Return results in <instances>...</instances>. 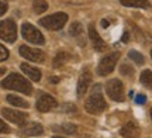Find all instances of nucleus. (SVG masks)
I'll return each instance as SVG.
<instances>
[{
  "mask_svg": "<svg viewBox=\"0 0 152 138\" xmlns=\"http://www.w3.org/2000/svg\"><path fill=\"white\" fill-rule=\"evenodd\" d=\"M85 109L90 114H100L107 109V103H106L103 94H102V86L100 85H96L92 89V93L85 103Z\"/></svg>",
  "mask_w": 152,
  "mask_h": 138,
  "instance_id": "obj_1",
  "label": "nucleus"
},
{
  "mask_svg": "<svg viewBox=\"0 0 152 138\" xmlns=\"http://www.w3.org/2000/svg\"><path fill=\"white\" fill-rule=\"evenodd\" d=\"M1 86L4 89L21 92V93H24V94L33 93V86H31V83L28 82L26 77H23L21 75H18V73H10V75L1 82Z\"/></svg>",
  "mask_w": 152,
  "mask_h": 138,
  "instance_id": "obj_2",
  "label": "nucleus"
},
{
  "mask_svg": "<svg viewBox=\"0 0 152 138\" xmlns=\"http://www.w3.org/2000/svg\"><path fill=\"white\" fill-rule=\"evenodd\" d=\"M68 21V14L66 13H55L51 16H47L39 20V24L48 30H61Z\"/></svg>",
  "mask_w": 152,
  "mask_h": 138,
  "instance_id": "obj_3",
  "label": "nucleus"
},
{
  "mask_svg": "<svg viewBox=\"0 0 152 138\" xmlns=\"http://www.w3.org/2000/svg\"><path fill=\"white\" fill-rule=\"evenodd\" d=\"M0 38L6 42H14L17 39V26L13 20L0 21Z\"/></svg>",
  "mask_w": 152,
  "mask_h": 138,
  "instance_id": "obj_4",
  "label": "nucleus"
},
{
  "mask_svg": "<svg viewBox=\"0 0 152 138\" xmlns=\"http://www.w3.org/2000/svg\"><path fill=\"white\" fill-rule=\"evenodd\" d=\"M118 58H120L118 52H113V54H110V55L104 56L103 59L100 61V64H99L97 73L100 76H107V75H110V73L114 71V66H115V64L118 61Z\"/></svg>",
  "mask_w": 152,
  "mask_h": 138,
  "instance_id": "obj_5",
  "label": "nucleus"
},
{
  "mask_svg": "<svg viewBox=\"0 0 152 138\" xmlns=\"http://www.w3.org/2000/svg\"><path fill=\"white\" fill-rule=\"evenodd\" d=\"M21 34L23 37L27 39L28 42L31 44H44V35L39 33V30L35 28L33 24H28V23H24L21 27Z\"/></svg>",
  "mask_w": 152,
  "mask_h": 138,
  "instance_id": "obj_6",
  "label": "nucleus"
},
{
  "mask_svg": "<svg viewBox=\"0 0 152 138\" xmlns=\"http://www.w3.org/2000/svg\"><path fill=\"white\" fill-rule=\"evenodd\" d=\"M106 90H107L109 97L114 101H123L124 100V86L118 79L109 80L107 85H106Z\"/></svg>",
  "mask_w": 152,
  "mask_h": 138,
  "instance_id": "obj_7",
  "label": "nucleus"
},
{
  "mask_svg": "<svg viewBox=\"0 0 152 138\" xmlns=\"http://www.w3.org/2000/svg\"><path fill=\"white\" fill-rule=\"evenodd\" d=\"M58 107V101L51 94H41L37 100V110L41 113H48Z\"/></svg>",
  "mask_w": 152,
  "mask_h": 138,
  "instance_id": "obj_8",
  "label": "nucleus"
},
{
  "mask_svg": "<svg viewBox=\"0 0 152 138\" xmlns=\"http://www.w3.org/2000/svg\"><path fill=\"white\" fill-rule=\"evenodd\" d=\"M20 55L31 62H44V59H45V55H44L42 51L37 50V48L27 47V45L20 47Z\"/></svg>",
  "mask_w": 152,
  "mask_h": 138,
  "instance_id": "obj_9",
  "label": "nucleus"
},
{
  "mask_svg": "<svg viewBox=\"0 0 152 138\" xmlns=\"http://www.w3.org/2000/svg\"><path fill=\"white\" fill-rule=\"evenodd\" d=\"M1 114L6 120L14 123L17 126H24L26 121H27V113H23V111H17V110H11V109H3L1 110Z\"/></svg>",
  "mask_w": 152,
  "mask_h": 138,
  "instance_id": "obj_10",
  "label": "nucleus"
},
{
  "mask_svg": "<svg viewBox=\"0 0 152 138\" xmlns=\"http://www.w3.org/2000/svg\"><path fill=\"white\" fill-rule=\"evenodd\" d=\"M89 38L92 41L93 47H94V50L99 51V52H103V51L107 50V44L103 41V38L99 35V33L96 31V28L93 24L89 26Z\"/></svg>",
  "mask_w": 152,
  "mask_h": 138,
  "instance_id": "obj_11",
  "label": "nucleus"
},
{
  "mask_svg": "<svg viewBox=\"0 0 152 138\" xmlns=\"http://www.w3.org/2000/svg\"><path fill=\"white\" fill-rule=\"evenodd\" d=\"M90 83H92V73L87 69H85L83 73L80 75V77H79V82H77V96L79 97H82L87 92Z\"/></svg>",
  "mask_w": 152,
  "mask_h": 138,
  "instance_id": "obj_12",
  "label": "nucleus"
},
{
  "mask_svg": "<svg viewBox=\"0 0 152 138\" xmlns=\"http://www.w3.org/2000/svg\"><path fill=\"white\" fill-rule=\"evenodd\" d=\"M120 134H121L124 138H137L140 134H141V130H140V127L137 126L135 123L130 121V123H127L125 126L121 127Z\"/></svg>",
  "mask_w": 152,
  "mask_h": 138,
  "instance_id": "obj_13",
  "label": "nucleus"
},
{
  "mask_svg": "<svg viewBox=\"0 0 152 138\" xmlns=\"http://www.w3.org/2000/svg\"><path fill=\"white\" fill-rule=\"evenodd\" d=\"M44 133V128L39 123H30L27 127L23 130V135L26 137H34V135H41Z\"/></svg>",
  "mask_w": 152,
  "mask_h": 138,
  "instance_id": "obj_14",
  "label": "nucleus"
},
{
  "mask_svg": "<svg viewBox=\"0 0 152 138\" xmlns=\"http://www.w3.org/2000/svg\"><path fill=\"white\" fill-rule=\"evenodd\" d=\"M20 68H21V71L24 72L31 80H34V82H38V80L41 79V72H39V69H37V68L30 66L28 64H21Z\"/></svg>",
  "mask_w": 152,
  "mask_h": 138,
  "instance_id": "obj_15",
  "label": "nucleus"
},
{
  "mask_svg": "<svg viewBox=\"0 0 152 138\" xmlns=\"http://www.w3.org/2000/svg\"><path fill=\"white\" fill-rule=\"evenodd\" d=\"M69 33H71V35L73 37V38H76V39H79L80 38V45L83 47L85 45V37H83V27H82V24L80 23H73L71 26V30H69Z\"/></svg>",
  "mask_w": 152,
  "mask_h": 138,
  "instance_id": "obj_16",
  "label": "nucleus"
},
{
  "mask_svg": "<svg viewBox=\"0 0 152 138\" xmlns=\"http://www.w3.org/2000/svg\"><path fill=\"white\" fill-rule=\"evenodd\" d=\"M120 3L127 7H140V9H147L151 6L148 0H120Z\"/></svg>",
  "mask_w": 152,
  "mask_h": 138,
  "instance_id": "obj_17",
  "label": "nucleus"
},
{
  "mask_svg": "<svg viewBox=\"0 0 152 138\" xmlns=\"http://www.w3.org/2000/svg\"><path fill=\"white\" fill-rule=\"evenodd\" d=\"M68 59H69V54L61 51V52H58L55 55L54 61H52V65H54V68H61L65 65V62H68Z\"/></svg>",
  "mask_w": 152,
  "mask_h": 138,
  "instance_id": "obj_18",
  "label": "nucleus"
},
{
  "mask_svg": "<svg viewBox=\"0 0 152 138\" xmlns=\"http://www.w3.org/2000/svg\"><path fill=\"white\" fill-rule=\"evenodd\" d=\"M6 99H7V101H9L10 104L16 106V107H23V109H27V107H28L27 101H26L24 99H21V97L16 96V94H9Z\"/></svg>",
  "mask_w": 152,
  "mask_h": 138,
  "instance_id": "obj_19",
  "label": "nucleus"
},
{
  "mask_svg": "<svg viewBox=\"0 0 152 138\" xmlns=\"http://www.w3.org/2000/svg\"><path fill=\"white\" fill-rule=\"evenodd\" d=\"M141 83L152 90V71H144L141 73Z\"/></svg>",
  "mask_w": 152,
  "mask_h": 138,
  "instance_id": "obj_20",
  "label": "nucleus"
},
{
  "mask_svg": "<svg viewBox=\"0 0 152 138\" xmlns=\"http://www.w3.org/2000/svg\"><path fill=\"white\" fill-rule=\"evenodd\" d=\"M128 56H130V59H132V61L135 62L137 65H142L144 62H145V59H144V56L138 52V51L135 50H131L130 52H128Z\"/></svg>",
  "mask_w": 152,
  "mask_h": 138,
  "instance_id": "obj_21",
  "label": "nucleus"
},
{
  "mask_svg": "<svg viewBox=\"0 0 152 138\" xmlns=\"http://www.w3.org/2000/svg\"><path fill=\"white\" fill-rule=\"evenodd\" d=\"M47 9H48V4H47L45 0H35V1H34V11H35L37 14L44 13Z\"/></svg>",
  "mask_w": 152,
  "mask_h": 138,
  "instance_id": "obj_22",
  "label": "nucleus"
},
{
  "mask_svg": "<svg viewBox=\"0 0 152 138\" xmlns=\"http://www.w3.org/2000/svg\"><path fill=\"white\" fill-rule=\"evenodd\" d=\"M54 130H61V131H64V133H68V134H73L76 133V126L73 124H69V123H64L61 127H54Z\"/></svg>",
  "mask_w": 152,
  "mask_h": 138,
  "instance_id": "obj_23",
  "label": "nucleus"
},
{
  "mask_svg": "<svg viewBox=\"0 0 152 138\" xmlns=\"http://www.w3.org/2000/svg\"><path fill=\"white\" fill-rule=\"evenodd\" d=\"M120 71H121V73H123V75H128V76H131V75L134 73V69H132L130 65H125V64L121 66V69H120Z\"/></svg>",
  "mask_w": 152,
  "mask_h": 138,
  "instance_id": "obj_24",
  "label": "nucleus"
},
{
  "mask_svg": "<svg viewBox=\"0 0 152 138\" xmlns=\"http://www.w3.org/2000/svg\"><path fill=\"white\" fill-rule=\"evenodd\" d=\"M7 58H9V51H7L4 47H3V45L0 44V62H1V61H6Z\"/></svg>",
  "mask_w": 152,
  "mask_h": 138,
  "instance_id": "obj_25",
  "label": "nucleus"
},
{
  "mask_svg": "<svg viewBox=\"0 0 152 138\" xmlns=\"http://www.w3.org/2000/svg\"><path fill=\"white\" fill-rule=\"evenodd\" d=\"M145 101H147L145 94H137V96H135V103H137V104H144Z\"/></svg>",
  "mask_w": 152,
  "mask_h": 138,
  "instance_id": "obj_26",
  "label": "nucleus"
},
{
  "mask_svg": "<svg viewBox=\"0 0 152 138\" xmlns=\"http://www.w3.org/2000/svg\"><path fill=\"white\" fill-rule=\"evenodd\" d=\"M1 133H10V128H9V126L6 123H3L0 120V134Z\"/></svg>",
  "mask_w": 152,
  "mask_h": 138,
  "instance_id": "obj_27",
  "label": "nucleus"
},
{
  "mask_svg": "<svg viewBox=\"0 0 152 138\" xmlns=\"http://www.w3.org/2000/svg\"><path fill=\"white\" fill-rule=\"evenodd\" d=\"M6 11H7V4H6L4 1H0V17L3 16Z\"/></svg>",
  "mask_w": 152,
  "mask_h": 138,
  "instance_id": "obj_28",
  "label": "nucleus"
},
{
  "mask_svg": "<svg viewBox=\"0 0 152 138\" xmlns=\"http://www.w3.org/2000/svg\"><path fill=\"white\" fill-rule=\"evenodd\" d=\"M128 38H130V35H128V33H124V35H123V38H121V41H123V42H127V41H128Z\"/></svg>",
  "mask_w": 152,
  "mask_h": 138,
  "instance_id": "obj_29",
  "label": "nucleus"
},
{
  "mask_svg": "<svg viewBox=\"0 0 152 138\" xmlns=\"http://www.w3.org/2000/svg\"><path fill=\"white\" fill-rule=\"evenodd\" d=\"M102 27L107 28V27H109V21H107V20H102Z\"/></svg>",
  "mask_w": 152,
  "mask_h": 138,
  "instance_id": "obj_30",
  "label": "nucleus"
},
{
  "mask_svg": "<svg viewBox=\"0 0 152 138\" xmlns=\"http://www.w3.org/2000/svg\"><path fill=\"white\" fill-rule=\"evenodd\" d=\"M4 73H6V69L0 66V76H1V75H4Z\"/></svg>",
  "mask_w": 152,
  "mask_h": 138,
  "instance_id": "obj_31",
  "label": "nucleus"
},
{
  "mask_svg": "<svg viewBox=\"0 0 152 138\" xmlns=\"http://www.w3.org/2000/svg\"><path fill=\"white\" fill-rule=\"evenodd\" d=\"M51 82H52V83H56V82H58V79H56V77H55V79L52 77V79H51Z\"/></svg>",
  "mask_w": 152,
  "mask_h": 138,
  "instance_id": "obj_32",
  "label": "nucleus"
},
{
  "mask_svg": "<svg viewBox=\"0 0 152 138\" xmlns=\"http://www.w3.org/2000/svg\"><path fill=\"white\" fill-rule=\"evenodd\" d=\"M54 138H64V137H54Z\"/></svg>",
  "mask_w": 152,
  "mask_h": 138,
  "instance_id": "obj_33",
  "label": "nucleus"
},
{
  "mask_svg": "<svg viewBox=\"0 0 152 138\" xmlns=\"http://www.w3.org/2000/svg\"><path fill=\"white\" fill-rule=\"evenodd\" d=\"M151 118H152V109H151Z\"/></svg>",
  "mask_w": 152,
  "mask_h": 138,
  "instance_id": "obj_34",
  "label": "nucleus"
},
{
  "mask_svg": "<svg viewBox=\"0 0 152 138\" xmlns=\"http://www.w3.org/2000/svg\"><path fill=\"white\" fill-rule=\"evenodd\" d=\"M151 58H152V51H151Z\"/></svg>",
  "mask_w": 152,
  "mask_h": 138,
  "instance_id": "obj_35",
  "label": "nucleus"
}]
</instances>
